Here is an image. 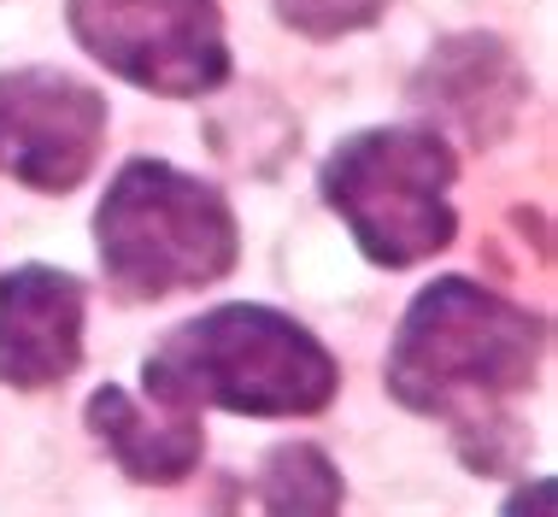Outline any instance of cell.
Returning a JSON list of instances; mask_svg holds the SVG:
<instances>
[{
	"label": "cell",
	"instance_id": "1",
	"mask_svg": "<svg viewBox=\"0 0 558 517\" xmlns=\"http://www.w3.org/2000/svg\"><path fill=\"white\" fill-rule=\"evenodd\" d=\"M541 341H547L541 317L464 277H441L405 312L388 353V388L412 412L459 423V435L494 430L500 400L535 383Z\"/></svg>",
	"mask_w": 558,
	"mask_h": 517
},
{
	"label": "cell",
	"instance_id": "2",
	"mask_svg": "<svg viewBox=\"0 0 558 517\" xmlns=\"http://www.w3.org/2000/svg\"><path fill=\"white\" fill-rule=\"evenodd\" d=\"M329 347L270 306H218L147 353V400L223 406L247 418H312L336 400Z\"/></svg>",
	"mask_w": 558,
	"mask_h": 517
},
{
	"label": "cell",
	"instance_id": "3",
	"mask_svg": "<svg viewBox=\"0 0 558 517\" xmlns=\"http://www.w3.org/2000/svg\"><path fill=\"white\" fill-rule=\"evenodd\" d=\"M100 265L124 300L206 288L235 265V212L201 177L159 159H130L95 212Z\"/></svg>",
	"mask_w": 558,
	"mask_h": 517
},
{
	"label": "cell",
	"instance_id": "4",
	"mask_svg": "<svg viewBox=\"0 0 558 517\" xmlns=\"http://www.w3.org/2000/svg\"><path fill=\"white\" fill-rule=\"evenodd\" d=\"M452 147L429 130H365L324 165V201L347 218L359 253L400 270L452 241Z\"/></svg>",
	"mask_w": 558,
	"mask_h": 517
},
{
	"label": "cell",
	"instance_id": "5",
	"mask_svg": "<svg viewBox=\"0 0 558 517\" xmlns=\"http://www.w3.org/2000/svg\"><path fill=\"white\" fill-rule=\"evenodd\" d=\"M71 36L147 95H213L230 77L218 0H65Z\"/></svg>",
	"mask_w": 558,
	"mask_h": 517
},
{
	"label": "cell",
	"instance_id": "6",
	"mask_svg": "<svg viewBox=\"0 0 558 517\" xmlns=\"http://www.w3.org/2000/svg\"><path fill=\"white\" fill-rule=\"evenodd\" d=\"M107 135V100L48 65L0 77V177L41 194H65L88 177Z\"/></svg>",
	"mask_w": 558,
	"mask_h": 517
},
{
	"label": "cell",
	"instance_id": "7",
	"mask_svg": "<svg viewBox=\"0 0 558 517\" xmlns=\"http://www.w3.org/2000/svg\"><path fill=\"white\" fill-rule=\"evenodd\" d=\"M83 364V282L48 265L0 277V383L53 388Z\"/></svg>",
	"mask_w": 558,
	"mask_h": 517
},
{
	"label": "cell",
	"instance_id": "8",
	"mask_svg": "<svg viewBox=\"0 0 558 517\" xmlns=\"http://www.w3.org/2000/svg\"><path fill=\"white\" fill-rule=\"evenodd\" d=\"M417 106L452 118L471 142H494L523 106V77L494 36H459L417 77Z\"/></svg>",
	"mask_w": 558,
	"mask_h": 517
},
{
	"label": "cell",
	"instance_id": "9",
	"mask_svg": "<svg viewBox=\"0 0 558 517\" xmlns=\"http://www.w3.org/2000/svg\"><path fill=\"white\" fill-rule=\"evenodd\" d=\"M88 430L100 435V447L118 459L130 482H183L201 465V423L183 406L165 400H135L118 383L95 388L88 400Z\"/></svg>",
	"mask_w": 558,
	"mask_h": 517
},
{
	"label": "cell",
	"instance_id": "10",
	"mask_svg": "<svg viewBox=\"0 0 558 517\" xmlns=\"http://www.w3.org/2000/svg\"><path fill=\"white\" fill-rule=\"evenodd\" d=\"M265 512H336L341 477L318 447H277L259 470Z\"/></svg>",
	"mask_w": 558,
	"mask_h": 517
},
{
	"label": "cell",
	"instance_id": "11",
	"mask_svg": "<svg viewBox=\"0 0 558 517\" xmlns=\"http://www.w3.org/2000/svg\"><path fill=\"white\" fill-rule=\"evenodd\" d=\"M388 0H277V12L306 36H341V29H359L383 12Z\"/></svg>",
	"mask_w": 558,
	"mask_h": 517
}]
</instances>
